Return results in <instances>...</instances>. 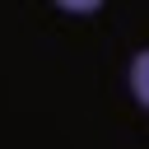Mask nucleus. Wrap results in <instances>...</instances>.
<instances>
[{
	"instance_id": "obj_1",
	"label": "nucleus",
	"mask_w": 149,
	"mask_h": 149,
	"mask_svg": "<svg viewBox=\"0 0 149 149\" xmlns=\"http://www.w3.org/2000/svg\"><path fill=\"white\" fill-rule=\"evenodd\" d=\"M130 93L149 107V51H140V56L130 61Z\"/></svg>"
},
{
	"instance_id": "obj_2",
	"label": "nucleus",
	"mask_w": 149,
	"mask_h": 149,
	"mask_svg": "<svg viewBox=\"0 0 149 149\" xmlns=\"http://www.w3.org/2000/svg\"><path fill=\"white\" fill-rule=\"evenodd\" d=\"M56 5H61V9H70V14H93L102 0H56Z\"/></svg>"
}]
</instances>
